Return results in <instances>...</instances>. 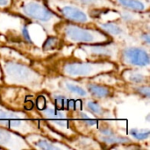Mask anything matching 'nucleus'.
<instances>
[{
	"label": "nucleus",
	"instance_id": "obj_16",
	"mask_svg": "<svg viewBox=\"0 0 150 150\" xmlns=\"http://www.w3.org/2000/svg\"><path fill=\"white\" fill-rule=\"evenodd\" d=\"M144 69L127 68L121 71L120 79L127 84H149V74Z\"/></svg>",
	"mask_w": 150,
	"mask_h": 150
},
{
	"label": "nucleus",
	"instance_id": "obj_9",
	"mask_svg": "<svg viewBox=\"0 0 150 150\" xmlns=\"http://www.w3.org/2000/svg\"><path fill=\"white\" fill-rule=\"evenodd\" d=\"M120 44L112 40L97 44H82L78 49L85 53L90 60L94 61H112L118 62L120 53Z\"/></svg>",
	"mask_w": 150,
	"mask_h": 150
},
{
	"label": "nucleus",
	"instance_id": "obj_14",
	"mask_svg": "<svg viewBox=\"0 0 150 150\" xmlns=\"http://www.w3.org/2000/svg\"><path fill=\"white\" fill-rule=\"evenodd\" d=\"M57 85V91H62L74 98L79 99H87L91 98L84 85L80 84V82H78L77 80L63 76L62 78L58 80Z\"/></svg>",
	"mask_w": 150,
	"mask_h": 150
},
{
	"label": "nucleus",
	"instance_id": "obj_6",
	"mask_svg": "<svg viewBox=\"0 0 150 150\" xmlns=\"http://www.w3.org/2000/svg\"><path fill=\"white\" fill-rule=\"evenodd\" d=\"M0 127L23 136L34 133L42 134L39 123L25 111L12 109L3 104H0Z\"/></svg>",
	"mask_w": 150,
	"mask_h": 150
},
{
	"label": "nucleus",
	"instance_id": "obj_7",
	"mask_svg": "<svg viewBox=\"0 0 150 150\" xmlns=\"http://www.w3.org/2000/svg\"><path fill=\"white\" fill-rule=\"evenodd\" d=\"M48 7L62 20L82 25H94L96 18L86 9L67 0H47Z\"/></svg>",
	"mask_w": 150,
	"mask_h": 150
},
{
	"label": "nucleus",
	"instance_id": "obj_8",
	"mask_svg": "<svg viewBox=\"0 0 150 150\" xmlns=\"http://www.w3.org/2000/svg\"><path fill=\"white\" fill-rule=\"evenodd\" d=\"M118 62L126 68L148 69L150 64L149 47L142 45H126L120 48Z\"/></svg>",
	"mask_w": 150,
	"mask_h": 150
},
{
	"label": "nucleus",
	"instance_id": "obj_12",
	"mask_svg": "<svg viewBox=\"0 0 150 150\" xmlns=\"http://www.w3.org/2000/svg\"><path fill=\"white\" fill-rule=\"evenodd\" d=\"M25 141L30 145L31 149L42 150H60V149H71V147L68 144L59 142V140H55L42 135V134L34 133L30 134L26 136H25Z\"/></svg>",
	"mask_w": 150,
	"mask_h": 150
},
{
	"label": "nucleus",
	"instance_id": "obj_20",
	"mask_svg": "<svg viewBox=\"0 0 150 150\" xmlns=\"http://www.w3.org/2000/svg\"><path fill=\"white\" fill-rule=\"evenodd\" d=\"M85 109L96 118H103L108 115L109 111L105 109L99 103L98 100L93 98L85 99Z\"/></svg>",
	"mask_w": 150,
	"mask_h": 150
},
{
	"label": "nucleus",
	"instance_id": "obj_24",
	"mask_svg": "<svg viewBox=\"0 0 150 150\" xmlns=\"http://www.w3.org/2000/svg\"><path fill=\"white\" fill-rule=\"evenodd\" d=\"M4 85V82H3V75H2V70H1V67H0V87Z\"/></svg>",
	"mask_w": 150,
	"mask_h": 150
},
{
	"label": "nucleus",
	"instance_id": "obj_13",
	"mask_svg": "<svg viewBox=\"0 0 150 150\" xmlns=\"http://www.w3.org/2000/svg\"><path fill=\"white\" fill-rule=\"evenodd\" d=\"M0 149H30L31 147L25 136L0 127Z\"/></svg>",
	"mask_w": 150,
	"mask_h": 150
},
{
	"label": "nucleus",
	"instance_id": "obj_17",
	"mask_svg": "<svg viewBox=\"0 0 150 150\" xmlns=\"http://www.w3.org/2000/svg\"><path fill=\"white\" fill-rule=\"evenodd\" d=\"M84 87L87 90L91 98L96 100H102L109 98L113 95L112 86L99 83L93 81H89L84 83Z\"/></svg>",
	"mask_w": 150,
	"mask_h": 150
},
{
	"label": "nucleus",
	"instance_id": "obj_2",
	"mask_svg": "<svg viewBox=\"0 0 150 150\" xmlns=\"http://www.w3.org/2000/svg\"><path fill=\"white\" fill-rule=\"evenodd\" d=\"M34 104L36 105L38 115L45 121V125L51 131L62 136L65 142L77 134L73 125L72 117L69 115L72 112L57 108L47 94L37 97Z\"/></svg>",
	"mask_w": 150,
	"mask_h": 150
},
{
	"label": "nucleus",
	"instance_id": "obj_4",
	"mask_svg": "<svg viewBox=\"0 0 150 150\" xmlns=\"http://www.w3.org/2000/svg\"><path fill=\"white\" fill-rule=\"evenodd\" d=\"M56 35L70 45L97 44L112 40L95 25L75 24L62 20L55 27Z\"/></svg>",
	"mask_w": 150,
	"mask_h": 150
},
{
	"label": "nucleus",
	"instance_id": "obj_1",
	"mask_svg": "<svg viewBox=\"0 0 150 150\" xmlns=\"http://www.w3.org/2000/svg\"><path fill=\"white\" fill-rule=\"evenodd\" d=\"M9 11L40 25L49 36L56 35L55 27L62 19L47 5V0H11Z\"/></svg>",
	"mask_w": 150,
	"mask_h": 150
},
{
	"label": "nucleus",
	"instance_id": "obj_21",
	"mask_svg": "<svg viewBox=\"0 0 150 150\" xmlns=\"http://www.w3.org/2000/svg\"><path fill=\"white\" fill-rule=\"evenodd\" d=\"M128 89H130L131 93L141 97L142 98L149 99L150 97L149 84H127L126 83Z\"/></svg>",
	"mask_w": 150,
	"mask_h": 150
},
{
	"label": "nucleus",
	"instance_id": "obj_19",
	"mask_svg": "<svg viewBox=\"0 0 150 150\" xmlns=\"http://www.w3.org/2000/svg\"><path fill=\"white\" fill-rule=\"evenodd\" d=\"M116 8H121L137 12L149 11L150 2L146 0H111Z\"/></svg>",
	"mask_w": 150,
	"mask_h": 150
},
{
	"label": "nucleus",
	"instance_id": "obj_11",
	"mask_svg": "<svg viewBox=\"0 0 150 150\" xmlns=\"http://www.w3.org/2000/svg\"><path fill=\"white\" fill-rule=\"evenodd\" d=\"M94 25L105 34H107L112 40H116L121 43L133 37L129 27L126 25L120 19H119V18L116 20H109L105 22L98 21L96 19Z\"/></svg>",
	"mask_w": 150,
	"mask_h": 150
},
{
	"label": "nucleus",
	"instance_id": "obj_10",
	"mask_svg": "<svg viewBox=\"0 0 150 150\" xmlns=\"http://www.w3.org/2000/svg\"><path fill=\"white\" fill-rule=\"evenodd\" d=\"M93 133V138L100 143V145H105L106 147H111L115 145H129L134 144V141L129 137H126L118 134L115 129L112 128L108 125L98 126Z\"/></svg>",
	"mask_w": 150,
	"mask_h": 150
},
{
	"label": "nucleus",
	"instance_id": "obj_15",
	"mask_svg": "<svg viewBox=\"0 0 150 150\" xmlns=\"http://www.w3.org/2000/svg\"><path fill=\"white\" fill-rule=\"evenodd\" d=\"M51 101L53 104L61 110H65L69 112H73L75 110L79 109L77 107L78 101H81V99L74 98L72 96H69L62 91H52L50 93H47Z\"/></svg>",
	"mask_w": 150,
	"mask_h": 150
},
{
	"label": "nucleus",
	"instance_id": "obj_22",
	"mask_svg": "<svg viewBox=\"0 0 150 150\" xmlns=\"http://www.w3.org/2000/svg\"><path fill=\"white\" fill-rule=\"evenodd\" d=\"M129 134L134 141L144 142L149 140L150 132L149 129H139V128H132L129 132Z\"/></svg>",
	"mask_w": 150,
	"mask_h": 150
},
{
	"label": "nucleus",
	"instance_id": "obj_23",
	"mask_svg": "<svg viewBox=\"0 0 150 150\" xmlns=\"http://www.w3.org/2000/svg\"><path fill=\"white\" fill-rule=\"evenodd\" d=\"M11 4V0H0V10H7Z\"/></svg>",
	"mask_w": 150,
	"mask_h": 150
},
{
	"label": "nucleus",
	"instance_id": "obj_3",
	"mask_svg": "<svg viewBox=\"0 0 150 150\" xmlns=\"http://www.w3.org/2000/svg\"><path fill=\"white\" fill-rule=\"evenodd\" d=\"M0 67L4 85L24 87L33 92L42 90L45 77L31 66L18 60L0 58Z\"/></svg>",
	"mask_w": 150,
	"mask_h": 150
},
{
	"label": "nucleus",
	"instance_id": "obj_25",
	"mask_svg": "<svg viewBox=\"0 0 150 150\" xmlns=\"http://www.w3.org/2000/svg\"><path fill=\"white\" fill-rule=\"evenodd\" d=\"M146 1H149V2H150V0H146Z\"/></svg>",
	"mask_w": 150,
	"mask_h": 150
},
{
	"label": "nucleus",
	"instance_id": "obj_18",
	"mask_svg": "<svg viewBox=\"0 0 150 150\" xmlns=\"http://www.w3.org/2000/svg\"><path fill=\"white\" fill-rule=\"evenodd\" d=\"M74 3L87 11L91 14L93 11H113L116 9L115 4L111 0H67ZM93 15V14H92Z\"/></svg>",
	"mask_w": 150,
	"mask_h": 150
},
{
	"label": "nucleus",
	"instance_id": "obj_5",
	"mask_svg": "<svg viewBox=\"0 0 150 150\" xmlns=\"http://www.w3.org/2000/svg\"><path fill=\"white\" fill-rule=\"evenodd\" d=\"M62 68L63 76L79 80L92 78L105 73L116 72L118 64L112 61H71L66 62Z\"/></svg>",
	"mask_w": 150,
	"mask_h": 150
}]
</instances>
